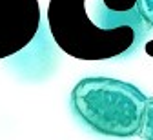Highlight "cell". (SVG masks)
<instances>
[{
  "label": "cell",
  "instance_id": "cell-1",
  "mask_svg": "<svg viewBox=\"0 0 153 140\" xmlns=\"http://www.w3.org/2000/svg\"><path fill=\"white\" fill-rule=\"evenodd\" d=\"M48 27L66 55L89 62L131 55L151 31L139 0H49Z\"/></svg>",
  "mask_w": 153,
  "mask_h": 140
},
{
  "label": "cell",
  "instance_id": "cell-2",
  "mask_svg": "<svg viewBox=\"0 0 153 140\" xmlns=\"http://www.w3.org/2000/svg\"><path fill=\"white\" fill-rule=\"evenodd\" d=\"M148 96L129 82L86 76L71 89V107L84 126L102 136H137Z\"/></svg>",
  "mask_w": 153,
  "mask_h": 140
},
{
  "label": "cell",
  "instance_id": "cell-3",
  "mask_svg": "<svg viewBox=\"0 0 153 140\" xmlns=\"http://www.w3.org/2000/svg\"><path fill=\"white\" fill-rule=\"evenodd\" d=\"M38 0H0V60L27 47L40 27Z\"/></svg>",
  "mask_w": 153,
  "mask_h": 140
},
{
  "label": "cell",
  "instance_id": "cell-4",
  "mask_svg": "<svg viewBox=\"0 0 153 140\" xmlns=\"http://www.w3.org/2000/svg\"><path fill=\"white\" fill-rule=\"evenodd\" d=\"M139 11H140L142 18L146 20V24L153 31V0H139ZM144 51H146V55H149L153 58V38L144 42Z\"/></svg>",
  "mask_w": 153,
  "mask_h": 140
},
{
  "label": "cell",
  "instance_id": "cell-5",
  "mask_svg": "<svg viewBox=\"0 0 153 140\" xmlns=\"http://www.w3.org/2000/svg\"><path fill=\"white\" fill-rule=\"evenodd\" d=\"M139 136L146 138V140H153V96H148V100H146V107H144V115H142V126H140Z\"/></svg>",
  "mask_w": 153,
  "mask_h": 140
}]
</instances>
